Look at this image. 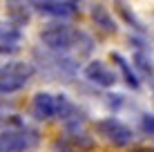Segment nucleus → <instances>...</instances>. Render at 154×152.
<instances>
[{
  "label": "nucleus",
  "mask_w": 154,
  "mask_h": 152,
  "mask_svg": "<svg viewBox=\"0 0 154 152\" xmlns=\"http://www.w3.org/2000/svg\"><path fill=\"white\" fill-rule=\"evenodd\" d=\"M92 18H94V23H96L103 31H114L116 29L112 16H109V11L103 7V5H96V7L92 9Z\"/></svg>",
  "instance_id": "10"
},
{
  "label": "nucleus",
  "mask_w": 154,
  "mask_h": 152,
  "mask_svg": "<svg viewBox=\"0 0 154 152\" xmlns=\"http://www.w3.org/2000/svg\"><path fill=\"white\" fill-rule=\"evenodd\" d=\"M40 14L54 16V18H72L76 14V7L72 5V0H42V2L34 5Z\"/></svg>",
  "instance_id": "8"
},
{
  "label": "nucleus",
  "mask_w": 154,
  "mask_h": 152,
  "mask_svg": "<svg viewBox=\"0 0 154 152\" xmlns=\"http://www.w3.org/2000/svg\"><path fill=\"white\" fill-rule=\"evenodd\" d=\"M85 78L92 81L94 85H100V87H112L116 83V74L100 60L87 63V67H85Z\"/></svg>",
  "instance_id": "7"
},
{
  "label": "nucleus",
  "mask_w": 154,
  "mask_h": 152,
  "mask_svg": "<svg viewBox=\"0 0 154 152\" xmlns=\"http://www.w3.org/2000/svg\"><path fill=\"white\" fill-rule=\"evenodd\" d=\"M0 94H2V90H0Z\"/></svg>",
  "instance_id": "15"
},
{
  "label": "nucleus",
  "mask_w": 154,
  "mask_h": 152,
  "mask_svg": "<svg viewBox=\"0 0 154 152\" xmlns=\"http://www.w3.org/2000/svg\"><path fill=\"white\" fill-rule=\"evenodd\" d=\"M112 60L119 65V70H121V74H123V78H125L127 85H130L132 90H139V78H136V74L132 72V67L127 65V60H125L121 54H112Z\"/></svg>",
  "instance_id": "11"
},
{
  "label": "nucleus",
  "mask_w": 154,
  "mask_h": 152,
  "mask_svg": "<svg viewBox=\"0 0 154 152\" xmlns=\"http://www.w3.org/2000/svg\"><path fill=\"white\" fill-rule=\"evenodd\" d=\"M34 116L49 121V119H72L76 114V107L67 96L63 94H49V92H38L31 101Z\"/></svg>",
  "instance_id": "1"
},
{
  "label": "nucleus",
  "mask_w": 154,
  "mask_h": 152,
  "mask_svg": "<svg viewBox=\"0 0 154 152\" xmlns=\"http://www.w3.org/2000/svg\"><path fill=\"white\" fill-rule=\"evenodd\" d=\"M36 132L27 128H14L0 132V152H27L36 145Z\"/></svg>",
  "instance_id": "4"
},
{
  "label": "nucleus",
  "mask_w": 154,
  "mask_h": 152,
  "mask_svg": "<svg viewBox=\"0 0 154 152\" xmlns=\"http://www.w3.org/2000/svg\"><path fill=\"white\" fill-rule=\"evenodd\" d=\"M141 128H143L145 134L154 137V114H143L141 116Z\"/></svg>",
  "instance_id": "13"
},
{
  "label": "nucleus",
  "mask_w": 154,
  "mask_h": 152,
  "mask_svg": "<svg viewBox=\"0 0 154 152\" xmlns=\"http://www.w3.org/2000/svg\"><path fill=\"white\" fill-rule=\"evenodd\" d=\"M31 76H34V67L29 63H7L0 67V90L2 94L16 92L27 85Z\"/></svg>",
  "instance_id": "2"
},
{
  "label": "nucleus",
  "mask_w": 154,
  "mask_h": 152,
  "mask_svg": "<svg viewBox=\"0 0 154 152\" xmlns=\"http://www.w3.org/2000/svg\"><path fill=\"white\" fill-rule=\"evenodd\" d=\"M141 152H150V150H141Z\"/></svg>",
  "instance_id": "14"
},
{
  "label": "nucleus",
  "mask_w": 154,
  "mask_h": 152,
  "mask_svg": "<svg viewBox=\"0 0 154 152\" xmlns=\"http://www.w3.org/2000/svg\"><path fill=\"white\" fill-rule=\"evenodd\" d=\"M98 132L103 134V139H107L116 148H127L134 141V132L125 123L116 121V119H103V121H98Z\"/></svg>",
  "instance_id": "5"
},
{
  "label": "nucleus",
  "mask_w": 154,
  "mask_h": 152,
  "mask_svg": "<svg viewBox=\"0 0 154 152\" xmlns=\"http://www.w3.org/2000/svg\"><path fill=\"white\" fill-rule=\"evenodd\" d=\"M134 65L139 67V72L143 76H147V78L154 76V65H152V60L147 58L143 51H136V54H134Z\"/></svg>",
  "instance_id": "12"
},
{
  "label": "nucleus",
  "mask_w": 154,
  "mask_h": 152,
  "mask_svg": "<svg viewBox=\"0 0 154 152\" xmlns=\"http://www.w3.org/2000/svg\"><path fill=\"white\" fill-rule=\"evenodd\" d=\"M40 38L47 47L63 51V49H69V47H76L83 40V34H78L76 29L67 27V25H51V27L40 31Z\"/></svg>",
  "instance_id": "3"
},
{
  "label": "nucleus",
  "mask_w": 154,
  "mask_h": 152,
  "mask_svg": "<svg viewBox=\"0 0 154 152\" xmlns=\"http://www.w3.org/2000/svg\"><path fill=\"white\" fill-rule=\"evenodd\" d=\"M23 43V31L18 25L2 20L0 23V54H16Z\"/></svg>",
  "instance_id": "6"
},
{
  "label": "nucleus",
  "mask_w": 154,
  "mask_h": 152,
  "mask_svg": "<svg viewBox=\"0 0 154 152\" xmlns=\"http://www.w3.org/2000/svg\"><path fill=\"white\" fill-rule=\"evenodd\" d=\"M29 20V11L27 7H25V0H11L9 2V23L14 25H27Z\"/></svg>",
  "instance_id": "9"
}]
</instances>
